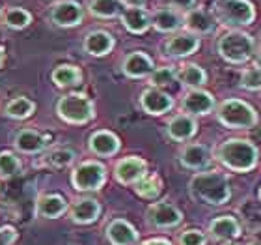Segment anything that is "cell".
<instances>
[{"label": "cell", "instance_id": "4", "mask_svg": "<svg viewBox=\"0 0 261 245\" xmlns=\"http://www.w3.org/2000/svg\"><path fill=\"white\" fill-rule=\"evenodd\" d=\"M217 53L229 64H246L256 53V41L245 30H228L218 38Z\"/></svg>", "mask_w": 261, "mask_h": 245}, {"label": "cell", "instance_id": "20", "mask_svg": "<svg viewBox=\"0 0 261 245\" xmlns=\"http://www.w3.org/2000/svg\"><path fill=\"white\" fill-rule=\"evenodd\" d=\"M82 45L88 55L105 56L114 49V38H112V34L105 32V30H92L90 34H86Z\"/></svg>", "mask_w": 261, "mask_h": 245}, {"label": "cell", "instance_id": "42", "mask_svg": "<svg viewBox=\"0 0 261 245\" xmlns=\"http://www.w3.org/2000/svg\"><path fill=\"white\" fill-rule=\"evenodd\" d=\"M146 0H123V4L125 6H144Z\"/></svg>", "mask_w": 261, "mask_h": 245}, {"label": "cell", "instance_id": "31", "mask_svg": "<svg viewBox=\"0 0 261 245\" xmlns=\"http://www.w3.org/2000/svg\"><path fill=\"white\" fill-rule=\"evenodd\" d=\"M32 21V15L28 13L27 10H22V8H10V10L4 13V23L8 25L10 28H15V30H21V28H27Z\"/></svg>", "mask_w": 261, "mask_h": 245}, {"label": "cell", "instance_id": "2", "mask_svg": "<svg viewBox=\"0 0 261 245\" xmlns=\"http://www.w3.org/2000/svg\"><path fill=\"white\" fill-rule=\"evenodd\" d=\"M217 161L233 172H250L259 161L257 146L246 139H226L215 150Z\"/></svg>", "mask_w": 261, "mask_h": 245}, {"label": "cell", "instance_id": "35", "mask_svg": "<svg viewBox=\"0 0 261 245\" xmlns=\"http://www.w3.org/2000/svg\"><path fill=\"white\" fill-rule=\"evenodd\" d=\"M241 88L250 92L261 90V65H250L241 73Z\"/></svg>", "mask_w": 261, "mask_h": 245}, {"label": "cell", "instance_id": "17", "mask_svg": "<svg viewBox=\"0 0 261 245\" xmlns=\"http://www.w3.org/2000/svg\"><path fill=\"white\" fill-rule=\"evenodd\" d=\"M217 27V21L211 13H207L205 10L201 8H194V10L187 11L185 13V28L187 32L194 34V36H207L211 34Z\"/></svg>", "mask_w": 261, "mask_h": 245}, {"label": "cell", "instance_id": "41", "mask_svg": "<svg viewBox=\"0 0 261 245\" xmlns=\"http://www.w3.org/2000/svg\"><path fill=\"white\" fill-rule=\"evenodd\" d=\"M254 56H256V60H257V64L261 65V39L256 43V53H254Z\"/></svg>", "mask_w": 261, "mask_h": 245}, {"label": "cell", "instance_id": "7", "mask_svg": "<svg viewBox=\"0 0 261 245\" xmlns=\"http://www.w3.org/2000/svg\"><path fill=\"white\" fill-rule=\"evenodd\" d=\"M105 178H107L105 167L97 161H86V163L79 165L71 174V182L75 185V189L79 191L101 189V185L105 184Z\"/></svg>", "mask_w": 261, "mask_h": 245}, {"label": "cell", "instance_id": "37", "mask_svg": "<svg viewBox=\"0 0 261 245\" xmlns=\"http://www.w3.org/2000/svg\"><path fill=\"white\" fill-rule=\"evenodd\" d=\"M207 236L201 230H185L179 236V245H205Z\"/></svg>", "mask_w": 261, "mask_h": 245}, {"label": "cell", "instance_id": "39", "mask_svg": "<svg viewBox=\"0 0 261 245\" xmlns=\"http://www.w3.org/2000/svg\"><path fill=\"white\" fill-rule=\"evenodd\" d=\"M15 238H17V234L11 227H4V229H0V245H10Z\"/></svg>", "mask_w": 261, "mask_h": 245}, {"label": "cell", "instance_id": "29", "mask_svg": "<svg viewBox=\"0 0 261 245\" xmlns=\"http://www.w3.org/2000/svg\"><path fill=\"white\" fill-rule=\"evenodd\" d=\"M65 208H67V204L60 195H43L39 196L38 201V213L49 219L62 215L65 212Z\"/></svg>", "mask_w": 261, "mask_h": 245}, {"label": "cell", "instance_id": "18", "mask_svg": "<svg viewBox=\"0 0 261 245\" xmlns=\"http://www.w3.org/2000/svg\"><path fill=\"white\" fill-rule=\"evenodd\" d=\"M196 129H198V124H196L194 116L185 115V113L174 116V118L166 124V133H168L170 139L175 142L191 141L192 137L196 135Z\"/></svg>", "mask_w": 261, "mask_h": 245}, {"label": "cell", "instance_id": "34", "mask_svg": "<svg viewBox=\"0 0 261 245\" xmlns=\"http://www.w3.org/2000/svg\"><path fill=\"white\" fill-rule=\"evenodd\" d=\"M175 79H177V70H175L174 65H163V68H157V70L149 75V82H151V86H155V88L166 86V84H170V82H174Z\"/></svg>", "mask_w": 261, "mask_h": 245}, {"label": "cell", "instance_id": "30", "mask_svg": "<svg viewBox=\"0 0 261 245\" xmlns=\"http://www.w3.org/2000/svg\"><path fill=\"white\" fill-rule=\"evenodd\" d=\"M34 109H36V105L27 98H15L11 99L8 107H6V115L10 116V118H17V120H22V118H28V116L32 115Z\"/></svg>", "mask_w": 261, "mask_h": 245}, {"label": "cell", "instance_id": "5", "mask_svg": "<svg viewBox=\"0 0 261 245\" xmlns=\"http://www.w3.org/2000/svg\"><path fill=\"white\" fill-rule=\"evenodd\" d=\"M218 122L228 129H250L257 124V113L243 99H224L217 107Z\"/></svg>", "mask_w": 261, "mask_h": 245}, {"label": "cell", "instance_id": "12", "mask_svg": "<svg viewBox=\"0 0 261 245\" xmlns=\"http://www.w3.org/2000/svg\"><path fill=\"white\" fill-rule=\"evenodd\" d=\"M181 212L168 202H157L147 208V221L159 229H170L181 223Z\"/></svg>", "mask_w": 261, "mask_h": 245}, {"label": "cell", "instance_id": "23", "mask_svg": "<svg viewBox=\"0 0 261 245\" xmlns=\"http://www.w3.org/2000/svg\"><path fill=\"white\" fill-rule=\"evenodd\" d=\"M49 144V137L41 135L34 129H22L15 137V146L24 153H38Z\"/></svg>", "mask_w": 261, "mask_h": 245}, {"label": "cell", "instance_id": "13", "mask_svg": "<svg viewBox=\"0 0 261 245\" xmlns=\"http://www.w3.org/2000/svg\"><path fill=\"white\" fill-rule=\"evenodd\" d=\"M140 105L147 115L161 116V115H164V113L172 110V107H174V99L170 98L166 92H163L161 88L151 86V88H147V90L142 92Z\"/></svg>", "mask_w": 261, "mask_h": 245}, {"label": "cell", "instance_id": "1", "mask_svg": "<svg viewBox=\"0 0 261 245\" xmlns=\"http://www.w3.org/2000/svg\"><path fill=\"white\" fill-rule=\"evenodd\" d=\"M189 191L196 202L209 206H222L231 198L228 176L220 170H205L194 174L189 184Z\"/></svg>", "mask_w": 261, "mask_h": 245}, {"label": "cell", "instance_id": "9", "mask_svg": "<svg viewBox=\"0 0 261 245\" xmlns=\"http://www.w3.org/2000/svg\"><path fill=\"white\" fill-rule=\"evenodd\" d=\"M217 107V101L211 94L203 88H192L181 99V109L185 115L191 116H207Z\"/></svg>", "mask_w": 261, "mask_h": 245}, {"label": "cell", "instance_id": "10", "mask_svg": "<svg viewBox=\"0 0 261 245\" xmlns=\"http://www.w3.org/2000/svg\"><path fill=\"white\" fill-rule=\"evenodd\" d=\"M151 27L157 32L163 34H175L185 27V13H181L175 8L163 6L151 13Z\"/></svg>", "mask_w": 261, "mask_h": 245}, {"label": "cell", "instance_id": "33", "mask_svg": "<svg viewBox=\"0 0 261 245\" xmlns=\"http://www.w3.org/2000/svg\"><path fill=\"white\" fill-rule=\"evenodd\" d=\"M136 193L144 198H155V196L161 193V180L157 176H144L142 180H138L135 184Z\"/></svg>", "mask_w": 261, "mask_h": 245}, {"label": "cell", "instance_id": "22", "mask_svg": "<svg viewBox=\"0 0 261 245\" xmlns=\"http://www.w3.org/2000/svg\"><path fill=\"white\" fill-rule=\"evenodd\" d=\"M209 232H211V236L215 240L231 241L233 238H237L241 234V227L235 217L222 215V217L213 219L211 225H209Z\"/></svg>", "mask_w": 261, "mask_h": 245}, {"label": "cell", "instance_id": "36", "mask_svg": "<svg viewBox=\"0 0 261 245\" xmlns=\"http://www.w3.org/2000/svg\"><path fill=\"white\" fill-rule=\"evenodd\" d=\"M21 172V161L10 152L0 153V174L2 176H13Z\"/></svg>", "mask_w": 261, "mask_h": 245}, {"label": "cell", "instance_id": "21", "mask_svg": "<svg viewBox=\"0 0 261 245\" xmlns=\"http://www.w3.org/2000/svg\"><path fill=\"white\" fill-rule=\"evenodd\" d=\"M90 150L101 158L114 155L120 150V139L110 131H95L90 137Z\"/></svg>", "mask_w": 261, "mask_h": 245}, {"label": "cell", "instance_id": "40", "mask_svg": "<svg viewBox=\"0 0 261 245\" xmlns=\"http://www.w3.org/2000/svg\"><path fill=\"white\" fill-rule=\"evenodd\" d=\"M142 245H172L170 241H166V240H149V241H146V243H142Z\"/></svg>", "mask_w": 261, "mask_h": 245}, {"label": "cell", "instance_id": "26", "mask_svg": "<svg viewBox=\"0 0 261 245\" xmlns=\"http://www.w3.org/2000/svg\"><path fill=\"white\" fill-rule=\"evenodd\" d=\"M177 81L187 86L189 90L192 88H201L203 84L207 82V73L203 68H200L198 64H183L179 65V70H177Z\"/></svg>", "mask_w": 261, "mask_h": 245}, {"label": "cell", "instance_id": "27", "mask_svg": "<svg viewBox=\"0 0 261 245\" xmlns=\"http://www.w3.org/2000/svg\"><path fill=\"white\" fill-rule=\"evenodd\" d=\"M99 213H101V206L93 198H81L71 208V219L76 223H92L99 217Z\"/></svg>", "mask_w": 261, "mask_h": 245}, {"label": "cell", "instance_id": "15", "mask_svg": "<svg viewBox=\"0 0 261 245\" xmlns=\"http://www.w3.org/2000/svg\"><path fill=\"white\" fill-rule=\"evenodd\" d=\"M120 19L130 34H144L151 27V13L144 6H125Z\"/></svg>", "mask_w": 261, "mask_h": 245}, {"label": "cell", "instance_id": "19", "mask_svg": "<svg viewBox=\"0 0 261 245\" xmlns=\"http://www.w3.org/2000/svg\"><path fill=\"white\" fill-rule=\"evenodd\" d=\"M114 174L121 184H136L146 176V161L140 158H125L116 163Z\"/></svg>", "mask_w": 261, "mask_h": 245}, {"label": "cell", "instance_id": "6", "mask_svg": "<svg viewBox=\"0 0 261 245\" xmlns=\"http://www.w3.org/2000/svg\"><path fill=\"white\" fill-rule=\"evenodd\" d=\"M56 113L62 120L67 124H86L95 116L92 99L86 98L84 94H67L60 98L56 105Z\"/></svg>", "mask_w": 261, "mask_h": 245}, {"label": "cell", "instance_id": "45", "mask_svg": "<svg viewBox=\"0 0 261 245\" xmlns=\"http://www.w3.org/2000/svg\"><path fill=\"white\" fill-rule=\"evenodd\" d=\"M259 201H261V187H259Z\"/></svg>", "mask_w": 261, "mask_h": 245}, {"label": "cell", "instance_id": "14", "mask_svg": "<svg viewBox=\"0 0 261 245\" xmlns=\"http://www.w3.org/2000/svg\"><path fill=\"white\" fill-rule=\"evenodd\" d=\"M179 163L189 170H203L207 165L211 163V152L205 144H187L181 148L179 152Z\"/></svg>", "mask_w": 261, "mask_h": 245}, {"label": "cell", "instance_id": "28", "mask_svg": "<svg viewBox=\"0 0 261 245\" xmlns=\"http://www.w3.org/2000/svg\"><path fill=\"white\" fill-rule=\"evenodd\" d=\"M53 82L58 84V86H76L79 82L82 81V73L81 70L76 68V65H71V64H62L58 65L55 71H53V75H50Z\"/></svg>", "mask_w": 261, "mask_h": 245}, {"label": "cell", "instance_id": "3", "mask_svg": "<svg viewBox=\"0 0 261 245\" xmlns=\"http://www.w3.org/2000/svg\"><path fill=\"white\" fill-rule=\"evenodd\" d=\"M213 17L229 30H241L256 21V6L250 0H217L213 6Z\"/></svg>", "mask_w": 261, "mask_h": 245}, {"label": "cell", "instance_id": "32", "mask_svg": "<svg viewBox=\"0 0 261 245\" xmlns=\"http://www.w3.org/2000/svg\"><path fill=\"white\" fill-rule=\"evenodd\" d=\"M73 159H75L73 150L58 148V150H53L49 155H45V165L47 167H55V169H64V167L73 163Z\"/></svg>", "mask_w": 261, "mask_h": 245}, {"label": "cell", "instance_id": "11", "mask_svg": "<svg viewBox=\"0 0 261 245\" xmlns=\"http://www.w3.org/2000/svg\"><path fill=\"white\" fill-rule=\"evenodd\" d=\"M198 49H200V38L187 30L172 34L164 43L166 55L172 58H187V56L194 55Z\"/></svg>", "mask_w": 261, "mask_h": 245}, {"label": "cell", "instance_id": "43", "mask_svg": "<svg viewBox=\"0 0 261 245\" xmlns=\"http://www.w3.org/2000/svg\"><path fill=\"white\" fill-rule=\"evenodd\" d=\"M2 62H4V51L0 49V64H2Z\"/></svg>", "mask_w": 261, "mask_h": 245}, {"label": "cell", "instance_id": "16", "mask_svg": "<svg viewBox=\"0 0 261 245\" xmlns=\"http://www.w3.org/2000/svg\"><path fill=\"white\" fill-rule=\"evenodd\" d=\"M121 70L127 77L130 79H142V77L151 75L155 71V65L153 60L146 53L142 51H135V53H129V55L123 58V64H121Z\"/></svg>", "mask_w": 261, "mask_h": 245}, {"label": "cell", "instance_id": "38", "mask_svg": "<svg viewBox=\"0 0 261 245\" xmlns=\"http://www.w3.org/2000/svg\"><path fill=\"white\" fill-rule=\"evenodd\" d=\"M166 2H168L170 8H175L181 13H187V11H191L196 8V0H166Z\"/></svg>", "mask_w": 261, "mask_h": 245}, {"label": "cell", "instance_id": "25", "mask_svg": "<svg viewBox=\"0 0 261 245\" xmlns=\"http://www.w3.org/2000/svg\"><path fill=\"white\" fill-rule=\"evenodd\" d=\"M125 10L123 0H88V11L99 19H114Z\"/></svg>", "mask_w": 261, "mask_h": 245}, {"label": "cell", "instance_id": "44", "mask_svg": "<svg viewBox=\"0 0 261 245\" xmlns=\"http://www.w3.org/2000/svg\"><path fill=\"white\" fill-rule=\"evenodd\" d=\"M222 245H239V243H233V241H224Z\"/></svg>", "mask_w": 261, "mask_h": 245}, {"label": "cell", "instance_id": "24", "mask_svg": "<svg viewBox=\"0 0 261 245\" xmlns=\"http://www.w3.org/2000/svg\"><path fill=\"white\" fill-rule=\"evenodd\" d=\"M107 236H109L112 245H135L136 240H138L136 230L123 219L112 221L109 225V229H107Z\"/></svg>", "mask_w": 261, "mask_h": 245}, {"label": "cell", "instance_id": "8", "mask_svg": "<svg viewBox=\"0 0 261 245\" xmlns=\"http://www.w3.org/2000/svg\"><path fill=\"white\" fill-rule=\"evenodd\" d=\"M49 17L56 27L71 28L82 23V19H84V8L76 0H60V2L50 6Z\"/></svg>", "mask_w": 261, "mask_h": 245}]
</instances>
